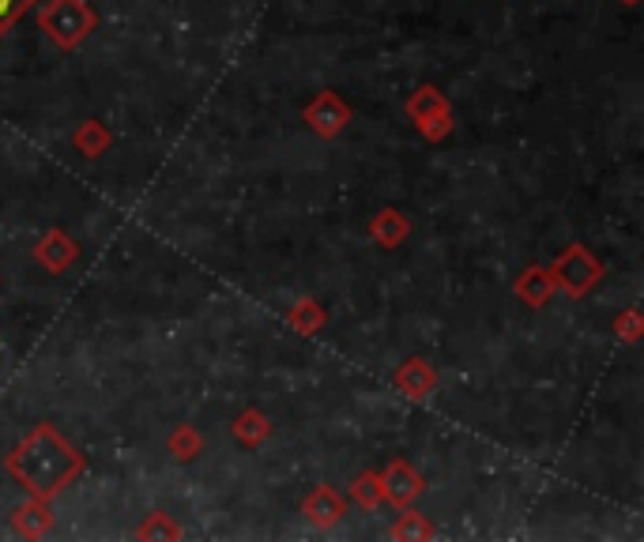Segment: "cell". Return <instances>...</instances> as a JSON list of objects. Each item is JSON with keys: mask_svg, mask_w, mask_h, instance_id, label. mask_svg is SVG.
Masks as SVG:
<instances>
[{"mask_svg": "<svg viewBox=\"0 0 644 542\" xmlns=\"http://www.w3.org/2000/svg\"><path fill=\"white\" fill-rule=\"evenodd\" d=\"M4 468L12 479H20V486H27L38 502L61 494L68 482L83 471V456L80 448H72L68 440H61L54 426H38L20 440L12 456L4 460Z\"/></svg>", "mask_w": 644, "mask_h": 542, "instance_id": "1", "label": "cell"}, {"mask_svg": "<svg viewBox=\"0 0 644 542\" xmlns=\"http://www.w3.org/2000/svg\"><path fill=\"white\" fill-rule=\"evenodd\" d=\"M347 121H351V109L343 106V98H339L336 91H320V95L305 106V125L317 136H325V140L343 132Z\"/></svg>", "mask_w": 644, "mask_h": 542, "instance_id": "4", "label": "cell"}, {"mask_svg": "<svg viewBox=\"0 0 644 542\" xmlns=\"http://www.w3.org/2000/svg\"><path fill=\"white\" fill-rule=\"evenodd\" d=\"M169 448H174L177 460H192V456L200 452V437L192 434L189 426H182V429H177V434H174V440H169Z\"/></svg>", "mask_w": 644, "mask_h": 542, "instance_id": "17", "label": "cell"}, {"mask_svg": "<svg viewBox=\"0 0 644 542\" xmlns=\"http://www.w3.org/2000/svg\"><path fill=\"white\" fill-rule=\"evenodd\" d=\"M434 531H430V523L422 520L419 512H407L396 520V528H393V539H430Z\"/></svg>", "mask_w": 644, "mask_h": 542, "instance_id": "15", "label": "cell"}, {"mask_svg": "<svg viewBox=\"0 0 644 542\" xmlns=\"http://www.w3.org/2000/svg\"><path fill=\"white\" fill-rule=\"evenodd\" d=\"M75 143L83 148V155L95 158V155H102V148L109 143V136H106V129H102L98 121H87V125L80 129V136H75Z\"/></svg>", "mask_w": 644, "mask_h": 542, "instance_id": "14", "label": "cell"}, {"mask_svg": "<svg viewBox=\"0 0 644 542\" xmlns=\"http://www.w3.org/2000/svg\"><path fill=\"white\" fill-rule=\"evenodd\" d=\"M516 294H520L528 305H542L554 294V279H550V271L542 268H528L520 279H516Z\"/></svg>", "mask_w": 644, "mask_h": 542, "instance_id": "9", "label": "cell"}, {"mask_svg": "<svg viewBox=\"0 0 644 542\" xmlns=\"http://www.w3.org/2000/svg\"><path fill=\"white\" fill-rule=\"evenodd\" d=\"M380 490H385L388 502H396L403 508V505H411L414 497L422 494V479H419V471H414L411 463L393 460V463H388V471L380 474Z\"/></svg>", "mask_w": 644, "mask_h": 542, "instance_id": "5", "label": "cell"}, {"mask_svg": "<svg viewBox=\"0 0 644 542\" xmlns=\"http://www.w3.org/2000/svg\"><path fill=\"white\" fill-rule=\"evenodd\" d=\"M15 523H20V531H27V535H42V531H49V512L42 502H34L23 508L20 516H15Z\"/></svg>", "mask_w": 644, "mask_h": 542, "instance_id": "13", "label": "cell"}, {"mask_svg": "<svg viewBox=\"0 0 644 542\" xmlns=\"http://www.w3.org/2000/svg\"><path fill=\"white\" fill-rule=\"evenodd\" d=\"M320 320H325V317H320L317 302H302V305H298V313H294V317H291V325H294V328H302V332H313V328H320Z\"/></svg>", "mask_w": 644, "mask_h": 542, "instance_id": "18", "label": "cell"}, {"mask_svg": "<svg viewBox=\"0 0 644 542\" xmlns=\"http://www.w3.org/2000/svg\"><path fill=\"white\" fill-rule=\"evenodd\" d=\"M448 121H453L448 109L445 114H437V117H426V121H422V136H426V140H441V136L448 132Z\"/></svg>", "mask_w": 644, "mask_h": 542, "instance_id": "19", "label": "cell"}, {"mask_svg": "<svg viewBox=\"0 0 644 542\" xmlns=\"http://www.w3.org/2000/svg\"><path fill=\"white\" fill-rule=\"evenodd\" d=\"M625 4H637V0H625Z\"/></svg>", "mask_w": 644, "mask_h": 542, "instance_id": "23", "label": "cell"}, {"mask_svg": "<svg viewBox=\"0 0 644 542\" xmlns=\"http://www.w3.org/2000/svg\"><path fill=\"white\" fill-rule=\"evenodd\" d=\"M354 497H359L366 508L380 505V497H385V490H380V474H359V482H354Z\"/></svg>", "mask_w": 644, "mask_h": 542, "instance_id": "16", "label": "cell"}, {"mask_svg": "<svg viewBox=\"0 0 644 542\" xmlns=\"http://www.w3.org/2000/svg\"><path fill=\"white\" fill-rule=\"evenodd\" d=\"M396 385H400L403 392L411 396V400H426V396L434 392L437 377H434V369H430L422 358H411V362H403V366L396 369Z\"/></svg>", "mask_w": 644, "mask_h": 542, "instance_id": "7", "label": "cell"}, {"mask_svg": "<svg viewBox=\"0 0 644 542\" xmlns=\"http://www.w3.org/2000/svg\"><path fill=\"white\" fill-rule=\"evenodd\" d=\"M34 257H38L49 271H65L75 260V241L61 231H49L38 241V252H34Z\"/></svg>", "mask_w": 644, "mask_h": 542, "instance_id": "8", "label": "cell"}, {"mask_svg": "<svg viewBox=\"0 0 644 542\" xmlns=\"http://www.w3.org/2000/svg\"><path fill=\"white\" fill-rule=\"evenodd\" d=\"M370 234L377 237L385 249H396V245H400L403 237H407V219L400 215V211L388 208V211H380V215L370 223Z\"/></svg>", "mask_w": 644, "mask_h": 542, "instance_id": "10", "label": "cell"}, {"mask_svg": "<svg viewBox=\"0 0 644 542\" xmlns=\"http://www.w3.org/2000/svg\"><path fill=\"white\" fill-rule=\"evenodd\" d=\"M143 535H169V539H177V528H169L166 520H159L155 528H143Z\"/></svg>", "mask_w": 644, "mask_h": 542, "instance_id": "21", "label": "cell"}, {"mask_svg": "<svg viewBox=\"0 0 644 542\" xmlns=\"http://www.w3.org/2000/svg\"><path fill=\"white\" fill-rule=\"evenodd\" d=\"M343 512H347V505L332 486L313 490L309 502H305V520H309L313 528H336V523L343 520Z\"/></svg>", "mask_w": 644, "mask_h": 542, "instance_id": "6", "label": "cell"}, {"mask_svg": "<svg viewBox=\"0 0 644 542\" xmlns=\"http://www.w3.org/2000/svg\"><path fill=\"white\" fill-rule=\"evenodd\" d=\"M599 275H604V268L596 264L592 252H584V245H570V249L554 260V268H550L554 286H562V291L573 294V298H581L584 291H592V286L599 283Z\"/></svg>", "mask_w": 644, "mask_h": 542, "instance_id": "3", "label": "cell"}, {"mask_svg": "<svg viewBox=\"0 0 644 542\" xmlns=\"http://www.w3.org/2000/svg\"><path fill=\"white\" fill-rule=\"evenodd\" d=\"M12 4H15V0H0V20H4V15L12 12Z\"/></svg>", "mask_w": 644, "mask_h": 542, "instance_id": "22", "label": "cell"}, {"mask_svg": "<svg viewBox=\"0 0 644 542\" xmlns=\"http://www.w3.org/2000/svg\"><path fill=\"white\" fill-rule=\"evenodd\" d=\"M448 109V102H445V95L441 91H434V87H422V91H414V98L407 102V114L414 117V121H426V117H437V114H445Z\"/></svg>", "mask_w": 644, "mask_h": 542, "instance_id": "11", "label": "cell"}, {"mask_svg": "<svg viewBox=\"0 0 644 542\" xmlns=\"http://www.w3.org/2000/svg\"><path fill=\"white\" fill-rule=\"evenodd\" d=\"M38 23L61 49H75L95 27V15H91V8L83 0H49L42 8Z\"/></svg>", "mask_w": 644, "mask_h": 542, "instance_id": "2", "label": "cell"}, {"mask_svg": "<svg viewBox=\"0 0 644 542\" xmlns=\"http://www.w3.org/2000/svg\"><path fill=\"white\" fill-rule=\"evenodd\" d=\"M618 328H622V339H630V343H633V339H637V313H630V317H622V325H618Z\"/></svg>", "mask_w": 644, "mask_h": 542, "instance_id": "20", "label": "cell"}, {"mask_svg": "<svg viewBox=\"0 0 644 542\" xmlns=\"http://www.w3.org/2000/svg\"><path fill=\"white\" fill-rule=\"evenodd\" d=\"M271 434V426H268V419L265 414H257V411H245L242 419L234 422V437L242 440L245 448H253V445H260Z\"/></svg>", "mask_w": 644, "mask_h": 542, "instance_id": "12", "label": "cell"}]
</instances>
